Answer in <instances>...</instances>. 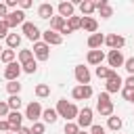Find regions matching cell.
Returning a JSON list of instances; mask_svg holds the SVG:
<instances>
[{
  "label": "cell",
  "instance_id": "cell-1",
  "mask_svg": "<svg viewBox=\"0 0 134 134\" xmlns=\"http://www.w3.org/2000/svg\"><path fill=\"white\" fill-rule=\"evenodd\" d=\"M57 113H59L61 117H65L67 121H71V119H77L80 109H77L73 103H67L65 98H61V100L57 103Z\"/></svg>",
  "mask_w": 134,
  "mask_h": 134
},
{
  "label": "cell",
  "instance_id": "cell-2",
  "mask_svg": "<svg viewBox=\"0 0 134 134\" xmlns=\"http://www.w3.org/2000/svg\"><path fill=\"white\" fill-rule=\"evenodd\" d=\"M96 111H98L103 117H111V115H113V103H111V98H109V92L98 94V100H96Z\"/></svg>",
  "mask_w": 134,
  "mask_h": 134
},
{
  "label": "cell",
  "instance_id": "cell-3",
  "mask_svg": "<svg viewBox=\"0 0 134 134\" xmlns=\"http://www.w3.org/2000/svg\"><path fill=\"white\" fill-rule=\"evenodd\" d=\"M25 117H27L31 124H36V121L42 117V107H40V103H38V100L29 103V105L25 107Z\"/></svg>",
  "mask_w": 134,
  "mask_h": 134
},
{
  "label": "cell",
  "instance_id": "cell-4",
  "mask_svg": "<svg viewBox=\"0 0 134 134\" xmlns=\"http://www.w3.org/2000/svg\"><path fill=\"white\" fill-rule=\"evenodd\" d=\"M105 86H107V92L111 94V92H117V90H121V88H124V80H121V77H119V73L113 69V73L109 75V80H107V84H105Z\"/></svg>",
  "mask_w": 134,
  "mask_h": 134
},
{
  "label": "cell",
  "instance_id": "cell-5",
  "mask_svg": "<svg viewBox=\"0 0 134 134\" xmlns=\"http://www.w3.org/2000/svg\"><path fill=\"white\" fill-rule=\"evenodd\" d=\"M77 126H80V130L82 128H92V109L90 107L80 109V113H77Z\"/></svg>",
  "mask_w": 134,
  "mask_h": 134
},
{
  "label": "cell",
  "instance_id": "cell-6",
  "mask_svg": "<svg viewBox=\"0 0 134 134\" xmlns=\"http://www.w3.org/2000/svg\"><path fill=\"white\" fill-rule=\"evenodd\" d=\"M4 21H6L8 29H10V27H17V25H23V23H25V13H23V10H13V13H8V17H6Z\"/></svg>",
  "mask_w": 134,
  "mask_h": 134
},
{
  "label": "cell",
  "instance_id": "cell-7",
  "mask_svg": "<svg viewBox=\"0 0 134 134\" xmlns=\"http://www.w3.org/2000/svg\"><path fill=\"white\" fill-rule=\"evenodd\" d=\"M21 27H23V34H25V38H29L34 44H36V42H38V38L42 36V34H40V29H38V25L29 23V21H25Z\"/></svg>",
  "mask_w": 134,
  "mask_h": 134
},
{
  "label": "cell",
  "instance_id": "cell-8",
  "mask_svg": "<svg viewBox=\"0 0 134 134\" xmlns=\"http://www.w3.org/2000/svg\"><path fill=\"white\" fill-rule=\"evenodd\" d=\"M21 71H23V67H21L19 63H8L6 69H4V77H6L8 82H15V80H19Z\"/></svg>",
  "mask_w": 134,
  "mask_h": 134
},
{
  "label": "cell",
  "instance_id": "cell-9",
  "mask_svg": "<svg viewBox=\"0 0 134 134\" xmlns=\"http://www.w3.org/2000/svg\"><path fill=\"white\" fill-rule=\"evenodd\" d=\"M6 121L10 124V132H15V134L23 128V126H21V124H23V115H21L19 111H10L8 117H6Z\"/></svg>",
  "mask_w": 134,
  "mask_h": 134
},
{
  "label": "cell",
  "instance_id": "cell-10",
  "mask_svg": "<svg viewBox=\"0 0 134 134\" xmlns=\"http://www.w3.org/2000/svg\"><path fill=\"white\" fill-rule=\"evenodd\" d=\"M34 54H36V59L46 61V59L50 57V46H48L46 42H36V44H34Z\"/></svg>",
  "mask_w": 134,
  "mask_h": 134
},
{
  "label": "cell",
  "instance_id": "cell-11",
  "mask_svg": "<svg viewBox=\"0 0 134 134\" xmlns=\"http://www.w3.org/2000/svg\"><path fill=\"white\" fill-rule=\"evenodd\" d=\"M75 80H77L80 86H88L90 84V71H88V67L75 65Z\"/></svg>",
  "mask_w": 134,
  "mask_h": 134
},
{
  "label": "cell",
  "instance_id": "cell-12",
  "mask_svg": "<svg viewBox=\"0 0 134 134\" xmlns=\"http://www.w3.org/2000/svg\"><path fill=\"white\" fill-rule=\"evenodd\" d=\"M42 38H44V42H46L48 46H59V44L63 42V36H61L59 31H52V29H46V31L42 34Z\"/></svg>",
  "mask_w": 134,
  "mask_h": 134
},
{
  "label": "cell",
  "instance_id": "cell-13",
  "mask_svg": "<svg viewBox=\"0 0 134 134\" xmlns=\"http://www.w3.org/2000/svg\"><path fill=\"white\" fill-rule=\"evenodd\" d=\"M105 44H107L111 50H119V48L126 44V40H124V36H117V34H109V36L105 38Z\"/></svg>",
  "mask_w": 134,
  "mask_h": 134
},
{
  "label": "cell",
  "instance_id": "cell-14",
  "mask_svg": "<svg viewBox=\"0 0 134 134\" xmlns=\"http://www.w3.org/2000/svg\"><path fill=\"white\" fill-rule=\"evenodd\" d=\"M71 96H73L75 100L90 98V96H92V88H90V84H88V86H75V88L71 90Z\"/></svg>",
  "mask_w": 134,
  "mask_h": 134
},
{
  "label": "cell",
  "instance_id": "cell-15",
  "mask_svg": "<svg viewBox=\"0 0 134 134\" xmlns=\"http://www.w3.org/2000/svg\"><path fill=\"white\" fill-rule=\"evenodd\" d=\"M107 61H109V67H121V65L126 63V59H124L121 50H109Z\"/></svg>",
  "mask_w": 134,
  "mask_h": 134
},
{
  "label": "cell",
  "instance_id": "cell-16",
  "mask_svg": "<svg viewBox=\"0 0 134 134\" xmlns=\"http://www.w3.org/2000/svg\"><path fill=\"white\" fill-rule=\"evenodd\" d=\"M73 10H75V4H73V2H61V4H59V15H61L65 21L73 17Z\"/></svg>",
  "mask_w": 134,
  "mask_h": 134
},
{
  "label": "cell",
  "instance_id": "cell-17",
  "mask_svg": "<svg viewBox=\"0 0 134 134\" xmlns=\"http://www.w3.org/2000/svg\"><path fill=\"white\" fill-rule=\"evenodd\" d=\"M38 17H40V19H52V17H54V6H52L50 2L40 4V8H38Z\"/></svg>",
  "mask_w": 134,
  "mask_h": 134
},
{
  "label": "cell",
  "instance_id": "cell-18",
  "mask_svg": "<svg viewBox=\"0 0 134 134\" xmlns=\"http://www.w3.org/2000/svg\"><path fill=\"white\" fill-rule=\"evenodd\" d=\"M94 6H96V10L100 13V17H103V19H109V17L113 15V8L109 6V2H107V0H98V2H94Z\"/></svg>",
  "mask_w": 134,
  "mask_h": 134
},
{
  "label": "cell",
  "instance_id": "cell-19",
  "mask_svg": "<svg viewBox=\"0 0 134 134\" xmlns=\"http://www.w3.org/2000/svg\"><path fill=\"white\" fill-rule=\"evenodd\" d=\"M86 61H88L90 65H96V67H98V65L105 61V52H103L100 48H98V50H90L88 57H86Z\"/></svg>",
  "mask_w": 134,
  "mask_h": 134
},
{
  "label": "cell",
  "instance_id": "cell-20",
  "mask_svg": "<svg viewBox=\"0 0 134 134\" xmlns=\"http://www.w3.org/2000/svg\"><path fill=\"white\" fill-rule=\"evenodd\" d=\"M82 29L90 31V36H92V34H96V29H98L96 19H94V17H82Z\"/></svg>",
  "mask_w": 134,
  "mask_h": 134
},
{
  "label": "cell",
  "instance_id": "cell-21",
  "mask_svg": "<svg viewBox=\"0 0 134 134\" xmlns=\"http://www.w3.org/2000/svg\"><path fill=\"white\" fill-rule=\"evenodd\" d=\"M100 44H105V36H103V34H92V36L88 38V46H90L92 50H98Z\"/></svg>",
  "mask_w": 134,
  "mask_h": 134
},
{
  "label": "cell",
  "instance_id": "cell-22",
  "mask_svg": "<svg viewBox=\"0 0 134 134\" xmlns=\"http://www.w3.org/2000/svg\"><path fill=\"white\" fill-rule=\"evenodd\" d=\"M80 10H82L84 17H90V15L96 10V6H94V2H90V0H82V2H80Z\"/></svg>",
  "mask_w": 134,
  "mask_h": 134
},
{
  "label": "cell",
  "instance_id": "cell-23",
  "mask_svg": "<svg viewBox=\"0 0 134 134\" xmlns=\"http://www.w3.org/2000/svg\"><path fill=\"white\" fill-rule=\"evenodd\" d=\"M42 117H44L46 124H54L59 119V113H57V109H44L42 111Z\"/></svg>",
  "mask_w": 134,
  "mask_h": 134
},
{
  "label": "cell",
  "instance_id": "cell-24",
  "mask_svg": "<svg viewBox=\"0 0 134 134\" xmlns=\"http://www.w3.org/2000/svg\"><path fill=\"white\" fill-rule=\"evenodd\" d=\"M65 23H67V21H65L61 15H54V17L50 19V27H48V29H52V31H59V29H61Z\"/></svg>",
  "mask_w": 134,
  "mask_h": 134
},
{
  "label": "cell",
  "instance_id": "cell-25",
  "mask_svg": "<svg viewBox=\"0 0 134 134\" xmlns=\"http://www.w3.org/2000/svg\"><path fill=\"white\" fill-rule=\"evenodd\" d=\"M15 57H17V52L15 50H10V48H6V50H2V54H0V61L2 63H15Z\"/></svg>",
  "mask_w": 134,
  "mask_h": 134
},
{
  "label": "cell",
  "instance_id": "cell-26",
  "mask_svg": "<svg viewBox=\"0 0 134 134\" xmlns=\"http://www.w3.org/2000/svg\"><path fill=\"white\" fill-rule=\"evenodd\" d=\"M19 61H21V65H25V63L34 61V50H29V48H23V50H19Z\"/></svg>",
  "mask_w": 134,
  "mask_h": 134
},
{
  "label": "cell",
  "instance_id": "cell-27",
  "mask_svg": "<svg viewBox=\"0 0 134 134\" xmlns=\"http://www.w3.org/2000/svg\"><path fill=\"white\" fill-rule=\"evenodd\" d=\"M6 103H8V109H10V111H19V109H21V105H23V100H21V96H19V94L10 96Z\"/></svg>",
  "mask_w": 134,
  "mask_h": 134
},
{
  "label": "cell",
  "instance_id": "cell-28",
  "mask_svg": "<svg viewBox=\"0 0 134 134\" xmlns=\"http://www.w3.org/2000/svg\"><path fill=\"white\" fill-rule=\"evenodd\" d=\"M6 44H8L10 50L17 48V46L21 44V36H19V34H8V36H6Z\"/></svg>",
  "mask_w": 134,
  "mask_h": 134
},
{
  "label": "cell",
  "instance_id": "cell-29",
  "mask_svg": "<svg viewBox=\"0 0 134 134\" xmlns=\"http://www.w3.org/2000/svg\"><path fill=\"white\" fill-rule=\"evenodd\" d=\"M48 94H50V86H48V84H38V86H36V96L46 98Z\"/></svg>",
  "mask_w": 134,
  "mask_h": 134
},
{
  "label": "cell",
  "instance_id": "cell-30",
  "mask_svg": "<svg viewBox=\"0 0 134 134\" xmlns=\"http://www.w3.org/2000/svg\"><path fill=\"white\" fill-rule=\"evenodd\" d=\"M67 25H69V29L71 31H75V29H82V17H71V19H67Z\"/></svg>",
  "mask_w": 134,
  "mask_h": 134
},
{
  "label": "cell",
  "instance_id": "cell-31",
  "mask_svg": "<svg viewBox=\"0 0 134 134\" xmlns=\"http://www.w3.org/2000/svg\"><path fill=\"white\" fill-rule=\"evenodd\" d=\"M6 90H8V94H10V96L19 94V92H21V84H19V80H15V82H8V84H6Z\"/></svg>",
  "mask_w": 134,
  "mask_h": 134
},
{
  "label": "cell",
  "instance_id": "cell-32",
  "mask_svg": "<svg viewBox=\"0 0 134 134\" xmlns=\"http://www.w3.org/2000/svg\"><path fill=\"white\" fill-rule=\"evenodd\" d=\"M107 126H109L113 132H117V130H121V119H119L117 115H111V117H109V121H107Z\"/></svg>",
  "mask_w": 134,
  "mask_h": 134
},
{
  "label": "cell",
  "instance_id": "cell-33",
  "mask_svg": "<svg viewBox=\"0 0 134 134\" xmlns=\"http://www.w3.org/2000/svg\"><path fill=\"white\" fill-rule=\"evenodd\" d=\"M82 130H80V126L75 124V121H67L65 124V134H80Z\"/></svg>",
  "mask_w": 134,
  "mask_h": 134
},
{
  "label": "cell",
  "instance_id": "cell-34",
  "mask_svg": "<svg viewBox=\"0 0 134 134\" xmlns=\"http://www.w3.org/2000/svg\"><path fill=\"white\" fill-rule=\"evenodd\" d=\"M111 73H113V69H109V67H100V65L96 67V75H98V77H103V80H109V75H111Z\"/></svg>",
  "mask_w": 134,
  "mask_h": 134
},
{
  "label": "cell",
  "instance_id": "cell-35",
  "mask_svg": "<svg viewBox=\"0 0 134 134\" xmlns=\"http://www.w3.org/2000/svg\"><path fill=\"white\" fill-rule=\"evenodd\" d=\"M21 67H23L25 73H36V71H38V63H36V61H29V63H25V65H21Z\"/></svg>",
  "mask_w": 134,
  "mask_h": 134
},
{
  "label": "cell",
  "instance_id": "cell-36",
  "mask_svg": "<svg viewBox=\"0 0 134 134\" xmlns=\"http://www.w3.org/2000/svg\"><path fill=\"white\" fill-rule=\"evenodd\" d=\"M44 130H46V126H44L42 121L31 124V134H44Z\"/></svg>",
  "mask_w": 134,
  "mask_h": 134
},
{
  "label": "cell",
  "instance_id": "cell-37",
  "mask_svg": "<svg viewBox=\"0 0 134 134\" xmlns=\"http://www.w3.org/2000/svg\"><path fill=\"white\" fill-rule=\"evenodd\" d=\"M10 109H8V103L6 100H0V117H8Z\"/></svg>",
  "mask_w": 134,
  "mask_h": 134
},
{
  "label": "cell",
  "instance_id": "cell-38",
  "mask_svg": "<svg viewBox=\"0 0 134 134\" xmlns=\"http://www.w3.org/2000/svg\"><path fill=\"white\" fill-rule=\"evenodd\" d=\"M124 67H126V71H128L130 75H134V57H130V59H126V63H124Z\"/></svg>",
  "mask_w": 134,
  "mask_h": 134
},
{
  "label": "cell",
  "instance_id": "cell-39",
  "mask_svg": "<svg viewBox=\"0 0 134 134\" xmlns=\"http://www.w3.org/2000/svg\"><path fill=\"white\" fill-rule=\"evenodd\" d=\"M8 36V25L6 21H0V38H6Z\"/></svg>",
  "mask_w": 134,
  "mask_h": 134
},
{
  "label": "cell",
  "instance_id": "cell-40",
  "mask_svg": "<svg viewBox=\"0 0 134 134\" xmlns=\"http://www.w3.org/2000/svg\"><path fill=\"white\" fill-rule=\"evenodd\" d=\"M90 134H105V128H103V126H98V124H92Z\"/></svg>",
  "mask_w": 134,
  "mask_h": 134
},
{
  "label": "cell",
  "instance_id": "cell-41",
  "mask_svg": "<svg viewBox=\"0 0 134 134\" xmlns=\"http://www.w3.org/2000/svg\"><path fill=\"white\" fill-rule=\"evenodd\" d=\"M0 132H4V134L10 132V124H8L6 119H0Z\"/></svg>",
  "mask_w": 134,
  "mask_h": 134
},
{
  "label": "cell",
  "instance_id": "cell-42",
  "mask_svg": "<svg viewBox=\"0 0 134 134\" xmlns=\"http://www.w3.org/2000/svg\"><path fill=\"white\" fill-rule=\"evenodd\" d=\"M124 86H126V88H130V90H134V75H128V77H126V82H124Z\"/></svg>",
  "mask_w": 134,
  "mask_h": 134
},
{
  "label": "cell",
  "instance_id": "cell-43",
  "mask_svg": "<svg viewBox=\"0 0 134 134\" xmlns=\"http://www.w3.org/2000/svg\"><path fill=\"white\" fill-rule=\"evenodd\" d=\"M6 17H8V13H6V4L0 2V21H4Z\"/></svg>",
  "mask_w": 134,
  "mask_h": 134
},
{
  "label": "cell",
  "instance_id": "cell-44",
  "mask_svg": "<svg viewBox=\"0 0 134 134\" xmlns=\"http://www.w3.org/2000/svg\"><path fill=\"white\" fill-rule=\"evenodd\" d=\"M59 34H61V36H69V34H71V29H69V25L65 23V25H63V27L59 29Z\"/></svg>",
  "mask_w": 134,
  "mask_h": 134
},
{
  "label": "cell",
  "instance_id": "cell-45",
  "mask_svg": "<svg viewBox=\"0 0 134 134\" xmlns=\"http://www.w3.org/2000/svg\"><path fill=\"white\" fill-rule=\"evenodd\" d=\"M17 6H19L17 0H6V8H17Z\"/></svg>",
  "mask_w": 134,
  "mask_h": 134
},
{
  "label": "cell",
  "instance_id": "cell-46",
  "mask_svg": "<svg viewBox=\"0 0 134 134\" xmlns=\"http://www.w3.org/2000/svg\"><path fill=\"white\" fill-rule=\"evenodd\" d=\"M19 6H21V10H25V8H29V6H31V2H29V0H21V2H19Z\"/></svg>",
  "mask_w": 134,
  "mask_h": 134
},
{
  "label": "cell",
  "instance_id": "cell-47",
  "mask_svg": "<svg viewBox=\"0 0 134 134\" xmlns=\"http://www.w3.org/2000/svg\"><path fill=\"white\" fill-rule=\"evenodd\" d=\"M17 134H31V128H21Z\"/></svg>",
  "mask_w": 134,
  "mask_h": 134
},
{
  "label": "cell",
  "instance_id": "cell-48",
  "mask_svg": "<svg viewBox=\"0 0 134 134\" xmlns=\"http://www.w3.org/2000/svg\"><path fill=\"white\" fill-rule=\"evenodd\" d=\"M130 103H134V90H132V94H130V98H128Z\"/></svg>",
  "mask_w": 134,
  "mask_h": 134
},
{
  "label": "cell",
  "instance_id": "cell-49",
  "mask_svg": "<svg viewBox=\"0 0 134 134\" xmlns=\"http://www.w3.org/2000/svg\"><path fill=\"white\" fill-rule=\"evenodd\" d=\"M6 134H15V132H6Z\"/></svg>",
  "mask_w": 134,
  "mask_h": 134
},
{
  "label": "cell",
  "instance_id": "cell-50",
  "mask_svg": "<svg viewBox=\"0 0 134 134\" xmlns=\"http://www.w3.org/2000/svg\"><path fill=\"white\" fill-rule=\"evenodd\" d=\"M80 134H86V132H84V130H82V132H80Z\"/></svg>",
  "mask_w": 134,
  "mask_h": 134
}]
</instances>
